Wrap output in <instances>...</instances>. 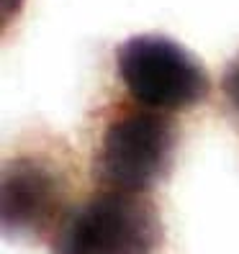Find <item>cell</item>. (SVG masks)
I'll return each mask as SVG.
<instances>
[{
	"label": "cell",
	"instance_id": "1",
	"mask_svg": "<svg viewBox=\"0 0 239 254\" xmlns=\"http://www.w3.org/2000/svg\"><path fill=\"white\" fill-rule=\"evenodd\" d=\"M177 141L180 128L170 113L144 108L134 100L131 106H116L93 149V183L98 188L149 192L170 177Z\"/></svg>",
	"mask_w": 239,
	"mask_h": 254
},
{
	"label": "cell",
	"instance_id": "2",
	"mask_svg": "<svg viewBox=\"0 0 239 254\" xmlns=\"http://www.w3.org/2000/svg\"><path fill=\"white\" fill-rule=\"evenodd\" d=\"M165 226L147 192L98 188L75 203L49 239L52 254H159Z\"/></svg>",
	"mask_w": 239,
	"mask_h": 254
},
{
	"label": "cell",
	"instance_id": "3",
	"mask_svg": "<svg viewBox=\"0 0 239 254\" xmlns=\"http://www.w3.org/2000/svg\"><path fill=\"white\" fill-rule=\"evenodd\" d=\"M72 170L52 149H26L3 162L0 223L8 242L52 239L72 208Z\"/></svg>",
	"mask_w": 239,
	"mask_h": 254
},
{
	"label": "cell",
	"instance_id": "4",
	"mask_svg": "<svg viewBox=\"0 0 239 254\" xmlns=\"http://www.w3.org/2000/svg\"><path fill=\"white\" fill-rule=\"evenodd\" d=\"M116 72L129 100L162 113L188 111L211 95V77L198 57L162 34H139L118 44Z\"/></svg>",
	"mask_w": 239,
	"mask_h": 254
},
{
	"label": "cell",
	"instance_id": "5",
	"mask_svg": "<svg viewBox=\"0 0 239 254\" xmlns=\"http://www.w3.org/2000/svg\"><path fill=\"white\" fill-rule=\"evenodd\" d=\"M221 93H224V100H227L229 111L239 118V54L227 64V69H224Z\"/></svg>",
	"mask_w": 239,
	"mask_h": 254
},
{
	"label": "cell",
	"instance_id": "6",
	"mask_svg": "<svg viewBox=\"0 0 239 254\" xmlns=\"http://www.w3.org/2000/svg\"><path fill=\"white\" fill-rule=\"evenodd\" d=\"M21 3H23V0H3V16H5V23H8L10 16H16V13H18Z\"/></svg>",
	"mask_w": 239,
	"mask_h": 254
}]
</instances>
